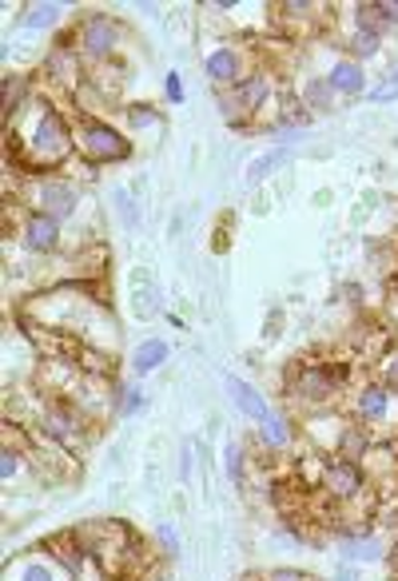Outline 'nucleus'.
Masks as SVG:
<instances>
[{
	"label": "nucleus",
	"mask_w": 398,
	"mask_h": 581,
	"mask_svg": "<svg viewBox=\"0 0 398 581\" xmlns=\"http://www.w3.org/2000/svg\"><path fill=\"white\" fill-rule=\"evenodd\" d=\"M12 124L17 128H4V168L9 172L52 176L64 172L68 163H77V124L48 96H37L32 120L29 108H24Z\"/></svg>",
	"instance_id": "obj_1"
},
{
	"label": "nucleus",
	"mask_w": 398,
	"mask_h": 581,
	"mask_svg": "<svg viewBox=\"0 0 398 581\" xmlns=\"http://www.w3.org/2000/svg\"><path fill=\"white\" fill-rule=\"evenodd\" d=\"M347 387H351V362L342 359H299L283 379L287 399L311 414L331 410Z\"/></svg>",
	"instance_id": "obj_2"
},
{
	"label": "nucleus",
	"mask_w": 398,
	"mask_h": 581,
	"mask_svg": "<svg viewBox=\"0 0 398 581\" xmlns=\"http://www.w3.org/2000/svg\"><path fill=\"white\" fill-rule=\"evenodd\" d=\"M136 156V140L105 120V116H77V163L84 172H100L112 163H128Z\"/></svg>",
	"instance_id": "obj_3"
},
{
	"label": "nucleus",
	"mask_w": 398,
	"mask_h": 581,
	"mask_svg": "<svg viewBox=\"0 0 398 581\" xmlns=\"http://www.w3.org/2000/svg\"><path fill=\"white\" fill-rule=\"evenodd\" d=\"M48 434V439H57L64 450L72 454H84L88 447L96 442V419L92 410H84L77 399H60V394H44L40 391V410H37V422Z\"/></svg>",
	"instance_id": "obj_4"
},
{
	"label": "nucleus",
	"mask_w": 398,
	"mask_h": 581,
	"mask_svg": "<svg viewBox=\"0 0 398 581\" xmlns=\"http://www.w3.org/2000/svg\"><path fill=\"white\" fill-rule=\"evenodd\" d=\"M4 231H9V243H17L29 259H57L68 248L64 223L20 203H4Z\"/></svg>",
	"instance_id": "obj_5"
},
{
	"label": "nucleus",
	"mask_w": 398,
	"mask_h": 581,
	"mask_svg": "<svg viewBox=\"0 0 398 581\" xmlns=\"http://www.w3.org/2000/svg\"><path fill=\"white\" fill-rule=\"evenodd\" d=\"M72 48L88 68H105L120 57L123 48V20L108 9H88L72 24Z\"/></svg>",
	"instance_id": "obj_6"
},
{
	"label": "nucleus",
	"mask_w": 398,
	"mask_h": 581,
	"mask_svg": "<svg viewBox=\"0 0 398 581\" xmlns=\"http://www.w3.org/2000/svg\"><path fill=\"white\" fill-rule=\"evenodd\" d=\"M395 402H398V391H390L382 379H367L359 382L351 394V419L382 442V427L395 419Z\"/></svg>",
	"instance_id": "obj_7"
},
{
	"label": "nucleus",
	"mask_w": 398,
	"mask_h": 581,
	"mask_svg": "<svg viewBox=\"0 0 398 581\" xmlns=\"http://www.w3.org/2000/svg\"><path fill=\"white\" fill-rule=\"evenodd\" d=\"M319 490L335 505H351L367 494V467L342 462V458H319Z\"/></svg>",
	"instance_id": "obj_8"
},
{
	"label": "nucleus",
	"mask_w": 398,
	"mask_h": 581,
	"mask_svg": "<svg viewBox=\"0 0 398 581\" xmlns=\"http://www.w3.org/2000/svg\"><path fill=\"white\" fill-rule=\"evenodd\" d=\"M247 72H251V68H247V48L231 44V40H219L208 57H203V77H208L211 92H228Z\"/></svg>",
	"instance_id": "obj_9"
},
{
	"label": "nucleus",
	"mask_w": 398,
	"mask_h": 581,
	"mask_svg": "<svg viewBox=\"0 0 398 581\" xmlns=\"http://www.w3.org/2000/svg\"><path fill=\"white\" fill-rule=\"evenodd\" d=\"M231 100L239 104V112L247 116V124L256 128V116L271 112V100H276V77L267 68H251L236 88H228Z\"/></svg>",
	"instance_id": "obj_10"
},
{
	"label": "nucleus",
	"mask_w": 398,
	"mask_h": 581,
	"mask_svg": "<svg viewBox=\"0 0 398 581\" xmlns=\"http://www.w3.org/2000/svg\"><path fill=\"white\" fill-rule=\"evenodd\" d=\"M327 84L335 88V96L339 100H362V96L370 92V77H367V68L359 64V60H351L347 52H339V57L327 64Z\"/></svg>",
	"instance_id": "obj_11"
},
{
	"label": "nucleus",
	"mask_w": 398,
	"mask_h": 581,
	"mask_svg": "<svg viewBox=\"0 0 398 581\" xmlns=\"http://www.w3.org/2000/svg\"><path fill=\"white\" fill-rule=\"evenodd\" d=\"M223 387H228V394H231V402H236V410L243 414L251 427H263L271 414H276V407L263 399V391H259L256 382H247V379H239V374H228L223 379Z\"/></svg>",
	"instance_id": "obj_12"
},
{
	"label": "nucleus",
	"mask_w": 398,
	"mask_h": 581,
	"mask_svg": "<svg viewBox=\"0 0 398 581\" xmlns=\"http://www.w3.org/2000/svg\"><path fill=\"white\" fill-rule=\"evenodd\" d=\"M295 100H299V108H304L307 116H331L335 104H339V96H335V88L327 84L322 72H307V77H299V84H295Z\"/></svg>",
	"instance_id": "obj_13"
},
{
	"label": "nucleus",
	"mask_w": 398,
	"mask_h": 581,
	"mask_svg": "<svg viewBox=\"0 0 398 581\" xmlns=\"http://www.w3.org/2000/svg\"><path fill=\"white\" fill-rule=\"evenodd\" d=\"M40 72H4V128L40 96Z\"/></svg>",
	"instance_id": "obj_14"
},
{
	"label": "nucleus",
	"mask_w": 398,
	"mask_h": 581,
	"mask_svg": "<svg viewBox=\"0 0 398 581\" xmlns=\"http://www.w3.org/2000/svg\"><path fill=\"white\" fill-rule=\"evenodd\" d=\"M68 20V4H57V0H29L20 9L17 24L24 32H57Z\"/></svg>",
	"instance_id": "obj_15"
},
{
	"label": "nucleus",
	"mask_w": 398,
	"mask_h": 581,
	"mask_svg": "<svg viewBox=\"0 0 398 581\" xmlns=\"http://www.w3.org/2000/svg\"><path fill=\"white\" fill-rule=\"evenodd\" d=\"M295 439H299V427H295V419L287 410H276L256 434V442L267 450V454H287V450L295 447Z\"/></svg>",
	"instance_id": "obj_16"
},
{
	"label": "nucleus",
	"mask_w": 398,
	"mask_h": 581,
	"mask_svg": "<svg viewBox=\"0 0 398 581\" xmlns=\"http://www.w3.org/2000/svg\"><path fill=\"white\" fill-rule=\"evenodd\" d=\"M168 359H171V343L160 339V334H152V339L136 343V351L128 354V371H132V379H148V374L160 371Z\"/></svg>",
	"instance_id": "obj_17"
},
{
	"label": "nucleus",
	"mask_w": 398,
	"mask_h": 581,
	"mask_svg": "<svg viewBox=\"0 0 398 581\" xmlns=\"http://www.w3.org/2000/svg\"><path fill=\"white\" fill-rule=\"evenodd\" d=\"M4 581H68V578L60 565H52L40 553H24V558H9Z\"/></svg>",
	"instance_id": "obj_18"
},
{
	"label": "nucleus",
	"mask_w": 398,
	"mask_h": 581,
	"mask_svg": "<svg viewBox=\"0 0 398 581\" xmlns=\"http://www.w3.org/2000/svg\"><path fill=\"white\" fill-rule=\"evenodd\" d=\"M123 124H128V136H160L163 132V112L156 104H143V100H132L123 104Z\"/></svg>",
	"instance_id": "obj_19"
},
{
	"label": "nucleus",
	"mask_w": 398,
	"mask_h": 581,
	"mask_svg": "<svg viewBox=\"0 0 398 581\" xmlns=\"http://www.w3.org/2000/svg\"><path fill=\"white\" fill-rule=\"evenodd\" d=\"M143 410H148V394H143L140 379L112 382V414L116 419H136V414H143Z\"/></svg>",
	"instance_id": "obj_20"
},
{
	"label": "nucleus",
	"mask_w": 398,
	"mask_h": 581,
	"mask_svg": "<svg viewBox=\"0 0 398 581\" xmlns=\"http://www.w3.org/2000/svg\"><path fill=\"white\" fill-rule=\"evenodd\" d=\"M287 160H291V148H287V143H279V148H271V152H263L259 160L247 163L243 183H247V188H259V183L271 180V176H276L279 168H287Z\"/></svg>",
	"instance_id": "obj_21"
},
{
	"label": "nucleus",
	"mask_w": 398,
	"mask_h": 581,
	"mask_svg": "<svg viewBox=\"0 0 398 581\" xmlns=\"http://www.w3.org/2000/svg\"><path fill=\"white\" fill-rule=\"evenodd\" d=\"M223 474H228V482L236 490H247V474H251V458H247V447L243 442L231 439L228 447H223Z\"/></svg>",
	"instance_id": "obj_22"
},
{
	"label": "nucleus",
	"mask_w": 398,
	"mask_h": 581,
	"mask_svg": "<svg viewBox=\"0 0 398 581\" xmlns=\"http://www.w3.org/2000/svg\"><path fill=\"white\" fill-rule=\"evenodd\" d=\"M382 40L387 37H379V32H367V29H351L347 32V40H342V52L351 60H375L382 52Z\"/></svg>",
	"instance_id": "obj_23"
},
{
	"label": "nucleus",
	"mask_w": 398,
	"mask_h": 581,
	"mask_svg": "<svg viewBox=\"0 0 398 581\" xmlns=\"http://www.w3.org/2000/svg\"><path fill=\"white\" fill-rule=\"evenodd\" d=\"M367 100H370V104H390V100H398V60L387 68V72H382L379 84L370 88Z\"/></svg>",
	"instance_id": "obj_24"
},
{
	"label": "nucleus",
	"mask_w": 398,
	"mask_h": 581,
	"mask_svg": "<svg viewBox=\"0 0 398 581\" xmlns=\"http://www.w3.org/2000/svg\"><path fill=\"white\" fill-rule=\"evenodd\" d=\"M112 203H116V211H120L123 228H128V231L140 228V208H136L132 191H128V188H112Z\"/></svg>",
	"instance_id": "obj_25"
},
{
	"label": "nucleus",
	"mask_w": 398,
	"mask_h": 581,
	"mask_svg": "<svg viewBox=\"0 0 398 581\" xmlns=\"http://www.w3.org/2000/svg\"><path fill=\"white\" fill-rule=\"evenodd\" d=\"M156 542H160V550H163V558H180V534H176V525L171 522H160L156 525Z\"/></svg>",
	"instance_id": "obj_26"
},
{
	"label": "nucleus",
	"mask_w": 398,
	"mask_h": 581,
	"mask_svg": "<svg viewBox=\"0 0 398 581\" xmlns=\"http://www.w3.org/2000/svg\"><path fill=\"white\" fill-rule=\"evenodd\" d=\"M163 100H168V104H183V100H188V88H183L180 72H168V77H163Z\"/></svg>",
	"instance_id": "obj_27"
},
{
	"label": "nucleus",
	"mask_w": 398,
	"mask_h": 581,
	"mask_svg": "<svg viewBox=\"0 0 398 581\" xmlns=\"http://www.w3.org/2000/svg\"><path fill=\"white\" fill-rule=\"evenodd\" d=\"M379 379L387 382L390 391H398V347H395V351H387V354H382Z\"/></svg>",
	"instance_id": "obj_28"
},
{
	"label": "nucleus",
	"mask_w": 398,
	"mask_h": 581,
	"mask_svg": "<svg viewBox=\"0 0 398 581\" xmlns=\"http://www.w3.org/2000/svg\"><path fill=\"white\" fill-rule=\"evenodd\" d=\"M263 581H315L307 570H299V565H279V570H267Z\"/></svg>",
	"instance_id": "obj_29"
},
{
	"label": "nucleus",
	"mask_w": 398,
	"mask_h": 581,
	"mask_svg": "<svg viewBox=\"0 0 398 581\" xmlns=\"http://www.w3.org/2000/svg\"><path fill=\"white\" fill-rule=\"evenodd\" d=\"M379 12H382V20L390 24V32L398 29V0H379Z\"/></svg>",
	"instance_id": "obj_30"
},
{
	"label": "nucleus",
	"mask_w": 398,
	"mask_h": 581,
	"mask_svg": "<svg viewBox=\"0 0 398 581\" xmlns=\"http://www.w3.org/2000/svg\"><path fill=\"white\" fill-rule=\"evenodd\" d=\"M180 478L183 482L191 478V442H183V450H180Z\"/></svg>",
	"instance_id": "obj_31"
},
{
	"label": "nucleus",
	"mask_w": 398,
	"mask_h": 581,
	"mask_svg": "<svg viewBox=\"0 0 398 581\" xmlns=\"http://www.w3.org/2000/svg\"><path fill=\"white\" fill-rule=\"evenodd\" d=\"M276 327H283V311H271V314H267V331H263L267 339H276V334H279Z\"/></svg>",
	"instance_id": "obj_32"
},
{
	"label": "nucleus",
	"mask_w": 398,
	"mask_h": 581,
	"mask_svg": "<svg viewBox=\"0 0 398 581\" xmlns=\"http://www.w3.org/2000/svg\"><path fill=\"white\" fill-rule=\"evenodd\" d=\"M331 581H359V570H355V565L342 562V565H339V573H335Z\"/></svg>",
	"instance_id": "obj_33"
}]
</instances>
